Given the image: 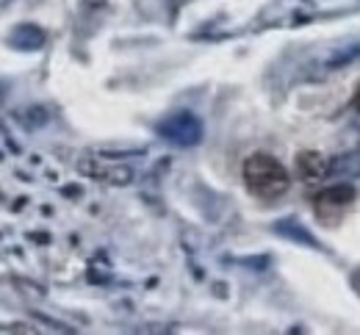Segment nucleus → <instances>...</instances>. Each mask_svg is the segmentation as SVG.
I'll return each instance as SVG.
<instances>
[{
    "instance_id": "nucleus-1",
    "label": "nucleus",
    "mask_w": 360,
    "mask_h": 335,
    "mask_svg": "<svg viewBox=\"0 0 360 335\" xmlns=\"http://www.w3.org/2000/svg\"><path fill=\"white\" fill-rule=\"evenodd\" d=\"M241 175H244V186L250 189V194H255L261 199L283 197V194L288 192V186H291L288 169L269 152H252L244 161Z\"/></svg>"
},
{
    "instance_id": "nucleus-2",
    "label": "nucleus",
    "mask_w": 360,
    "mask_h": 335,
    "mask_svg": "<svg viewBox=\"0 0 360 335\" xmlns=\"http://www.w3.org/2000/svg\"><path fill=\"white\" fill-rule=\"evenodd\" d=\"M158 133L180 147H191L202 139V122L191 111H175L158 125Z\"/></svg>"
},
{
    "instance_id": "nucleus-3",
    "label": "nucleus",
    "mask_w": 360,
    "mask_h": 335,
    "mask_svg": "<svg viewBox=\"0 0 360 335\" xmlns=\"http://www.w3.org/2000/svg\"><path fill=\"white\" fill-rule=\"evenodd\" d=\"M355 199V189L341 183V186H330L324 192L316 197V214L321 219H338Z\"/></svg>"
},
{
    "instance_id": "nucleus-4",
    "label": "nucleus",
    "mask_w": 360,
    "mask_h": 335,
    "mask_svg": "<svg viewBox=\"0 0 360 335\" xmlns=\"http://www.w3.org/2000/svg\"><path fill=\"white\" fill-rule=\"evenodd\" d=\"M297 172H300V178H305V180H319V178L327 172V161H324L319 152H302V155L297 158Z\"/></svg>"
},
{
    "instance_id": "nucleus-5",
    "label": "nucleus",
    "mask_w": 360,
    "mask_h": 335,
    "mask_svg": "<svg viewBox=\"0 0 360 335\" xmlns=\"http://www.w3.org/2000/svg\"><path fill=\"white\" fill-rule=\"evenodd\" d=\"M352 103H355V108L360 111V86H358V92H355V100H352Z\"/></svg>"
}]
</instances>
